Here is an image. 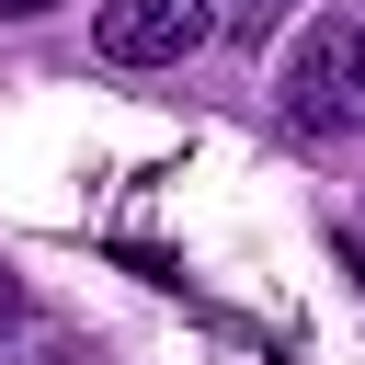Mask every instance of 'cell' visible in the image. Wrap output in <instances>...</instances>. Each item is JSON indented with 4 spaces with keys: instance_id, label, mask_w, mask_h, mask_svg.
<instances>
[{
    "instance_id": "cell-1",
    "label": "cell",
    "mask_w": 365,
    "mask_h": 365,
    "mask_svg": "<svg viewBox=\"0 0 365 365\" xmlns=\"http://www.w3.org/2000/svg\"><path fill=\"white\" fill-rule=\"evenodd\" d=\"M182 46H205V0H103L91 11V57L103 68H171Z\"/></svg>"
},
{
    "instance_id": "cell-2",
    "label": "cell",
    "mask_w": 365,
    "mask_h": 365,
    "mask_svg": "<svg viewBox=\"0 0 365 365\" xmlns=\"http://www.w3.org/2000/svg\"><path fill=\"white\" fill-rule=\"evenodd\" d=\"M285 125H297V137H331V125H342V34L297 57V80H285Z\"/></svg>"
},
{
    "instance_id": "cell-4",
    "label": "cell",
    "mask_w": 365,
    "mask_h": 365,
    "mask_svg": "<svg viewBox=\"0 0 365 365\" xmlns=\"http://www.w3.org/2000/svg\"><path fill=\"white\" fill-rule=\"evenodd\" d=\"M0 11H11V23H34V11H57V0H0Z\"/></svg>"
},
{
    "instance_id": "cell-5",
    "label": "cell",
    "mask_w": 365,
    "mask_h": 365,
    "mask_svg": "<svg viewBox=\"0 0 365 365\" xmlns=\"http://www.w3.org/2000/svg\"><path fill=\"white\" fill-rule=\"evenodd\" d=\"M342 57H354V80H365V34H342Z\"/></svg>"
},
{
    "instance_id": "cell-3",
    "label": "cell",
    "mask_w": 365,
    "mask_h": 365,
    "mask_svg": "<svg viewBox=\"0 0 365 365\" xmlns=\"http://www.w3.org/2000/svg\"><path fill=\"white\" fill-rule=\"evenodd\" d=\"M11 319H23V285H11V274H0V331H11Z\"/></svg>"
}]
</instances>
